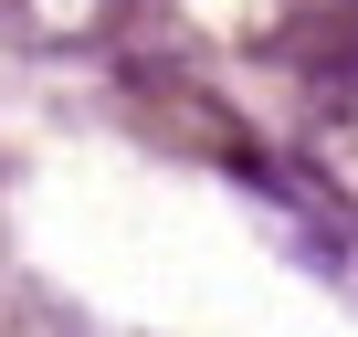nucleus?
Returning a JSON list of instances; mask_svg holds the SVG:
<instances>
[{"label": "nucleus", "mask_w": 358, "mask_h": 337, "mask_svg": "<svg viewBox=\"0 0 358 337\" xmlns=\"http://www.w3.org/2000/svg\"><path fill=\"white\" fill-rule=\"evenodd\" d=\"M127 116H137L158 148H190V158H222V168H253V180H264L253 127H243L201 74H179V64H127Z\"/></svg>", "instance_id": "obj_1"}, {"label": "nucleus", "mask_w": 358, "mask_h": 337, "mask_svg": "<svg viewBox=\"0 0 358 337\" xmlns=\"http://www.w3.org/2000/svg\"><path fill=\"white\" fill-rule=\"evenodd\" d=\"M148 22H158V0H0L11 53H116Z\"/></svg>", "instance_id": "obj_2"}, {"label": "nucleus", "mask_w": 358, "mask_h": 337, "mask_svg": "<svg viewBox=\"0 0 358 337\" xmlns=\"http://www.w3.org/2000/svg\"><path fill=\"white\" fill-rule=\"evenodd\" d=\"M274 53H285L295 74H316L327 95H358V0H316Z\"/></svg>", "instance_id": "obj_3"}, {"label": "nucleus", "mask_w": 358, "mask_h": 337, "mask_svg": "<svg viewBox=\"0 0 358 337\" xmlns=\"http://www.w3.org/2000/svg\"><path fill=\"white\" fill-rule=\"evenodd\" d=\"M295 11H316V0H295Z\"/></svg>", "instance_id": "obj_4"}]
</instances>
